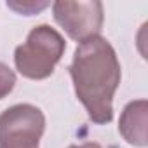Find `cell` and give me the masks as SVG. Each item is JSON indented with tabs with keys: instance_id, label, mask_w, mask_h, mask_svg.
I'll return each instance as SVG.
<instances>
[{
	"instance_id": "cell-1",
	"label": "cell",
	"mask_w": 148,
	"mask_h": 148,
	"mask_svg": "<svg viewBox=\"0 0 148 148\" xmlns=\"http://www.w3.org/2000/svg\"><path fill=\"white\" fill-rule=\"evenodd\" d=\"M75 94L94 124L113 120V96L120 84V63L113 45L101 35L80 42L68 68Z\"/></svg>"
},
{
	"instance_id": "cell-2",
	"label": "cell",
	"mask_w": 148,
	"mask_h": 148,
	"mask_svg": "<svg viewBox=\"0 0 148 148\" xmlns=\"http://www.w3.org/2000/svg\"><path fill=\"white\" fill-rule=\"evenodd\" d=\"M66 49L63 35L49 25L32 28L26 42L16 47L14 64L23 77L32 80H44L54 73Z\"/></svg>"
},
{
	"instance_id": "cell-3",
	"label": "cell",
	"mask_w": 148,
	"mask_h": 148,
	"mask_svg": "<svg viewBox=\"0 0 148 148\" xmlns=\"http://www.w3.org/2000/svg\"><path fill=\"white\" fill-rule=\"evenodd\" d=\"M45 117L30 103L9 106L0 113V148H38Z\"/></svg>"
},
{
	"instance_id": "cell-4",
	"label": "cell",
	"mask_w": 148,
	"mask_h": 148,
	"mask_svg": "<svg viewBox=\"0 0 148 148\" xmlns=\"http://www.w3.org/2000/svg\"><path fill=\"white\" fill-rule=\"evenodd\" d=\"M52 16L54 21L66 32V35L77 42L98 37L105 21L103 4L98 0L89 2L58 0L52 4Z\"/></svg>"
},
{
	"instance_id": "cell-5",
	"label": "cell",
	"mask_w": 148,
	"mask_h": 148,
	"mask_svg": "<svg viewBox=\"0 0 148 148\" xmlns=\"http://www.w3.org/2000/svg\"><path fill=\"white\" fill-rule=\"evenodd\" d=\"M148 101L136 99L124 106L119 120V132L122 138L138 148H145L148 145Z\"/></svg>"
},
{
	"instance_id": "cell-6",
	"label": "cell",
	"mask_w": 148,
	"mask_h": 148,
	"mask_svg": "<svg viewBox=\"0 0 148 148\" xmlns=\"http://www.w3.org/2000/svg\"><path fill=\"white\" fill-rule=\"evenodd\" d=\"M16 86V73L14 70H11L5 63L0 61V99H4L5 96H9L12 92Z\"/></svg>"
},
{
	"instance_id": "cell-7",
	"label": "cell",
	"mask_w": 148,
	"mask_h": 148,
	"mask_svg": "<svg viewBox=\"0 0 148 148\" xmlns=\"http://www.w3.org/2000/svg\"><path fill=\"white\" fill-rule=\"evenodd\" d=\"M47 5H49L47 2H11V0L7 2V7L14 9L16 12H19L23 16H32V14L45 9Z\"/></svg>"
},
{
	"instance_id": "cell-8",
	"label": "cell",
	"mask_w": 148,
	"mask_h": 148,
	"mask_svg": "<svg viewBox=\"0 0 148 148\" xmlns=\"http://www.w3.org/2000/svg\"><path fill=\"white\" fill-rule=\"evenodd\" d=\"M68 148H103V146L99 143H96V141H86L82 145H70Z\"/></svg>"
}]
</instances>
